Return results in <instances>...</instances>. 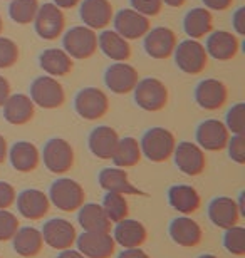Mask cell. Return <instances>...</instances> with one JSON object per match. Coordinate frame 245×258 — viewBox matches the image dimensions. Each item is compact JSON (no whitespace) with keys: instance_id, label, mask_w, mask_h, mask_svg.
Instances as JSON below:
<instances>
[{"instance_id":"6da1fadb","label":"cell","mask_w":245,"mask_h":258,"mask_svg":"<svg viewBox=\"0 0 245 258\" xmlns=\"http://www.w3.org/2000/svg\"><path fill=\"white\" fill-rule=\"evenodd\" d=\"M139 146H141L143 156L151 163H165L173 156L176 139L170 129L156 126L143 134Z\"/></svg>"},{"instance_id":"7a4b0ae2","label":"cell","mask_w":245,"mask_h":258,"mask_svg":"<svg viewBox=\"0 0 245 258\" xmlns=\"http://www.w3.org/2000/svg\"><path fill=\"white\" fill-rule=\"evenodd\" d=\"M51 205L66 213H74L86 203V191L76 179L61 178L51 184L49 189Z\"/></svg>"},{"instance_id":"3957f363","label":"cell","mask_w":245,"mask_h":258,"mask_svg":"<svg viewBox=\"0 0 245 258\" xmlns=\"http://www.w3.org/2000/svg\"><path fill=\"white\" fill-rule=\"evenodd\" d=\"M173 55L176 67L185 74H202L208 66V54L205 45L197 39H186L176 44Z\"/></svg>"},{"instance_id":"277c9868","label":"cell","mask_w":245,"mask_h":258,"mask_svg":"<svg viewBox=\"0 0 245 258\" xmlns=\"http://www.w3.org/2000/svg\"><path fill=\"white\" fill-rule=\"evenodd\" d=\"M133 92L138 107H141L143 111L158 112L165 109L166 104H168V87L165 86V82H161L156 77L139 79Z\"/></svg>"},{"instance_id":"5b68a950","label":"cell","mask_w":245,"mask_h":258,"mask_svg":"<svg viewBox=\"0 0 245 258\" xmlns=\"http://www.w3.org/2000/svg\"><path fill=\"white\" fill-rule=\"evenodd\" d=\"M62 45L72 59H89L97 52V34L86 25H76L64 34Z\"/></svg>"},{"instance_id":"8992f818","label":"cell","mask_w":245,"mask_h":258,"mask_svg":"<svg viewBox=\"0 0 245 258\" xmlns=\"http://www.w3.org/2000/svg\"><path fill=\"white\" fill-rule=\"evenodd\" d=\"M30 99L35 106L42 107V109H57V107L64 106L66 91L56 77L40 76L35 77L30 84Z\"/></svg>"},{"instance_id":"52a82bcc","label":"cell","mask_w":245,"mask_h":258,"mask_svg":"<svg viewBox=\"0 0 245 258\" xmlns=\"http://www.w3.org/2000/svg\"><path fill=\"white\" fill-rule=\"evenodd\" d=\"M74 109L82 119L97 121L108 114L109 97L99 87H84L74 97Z\"/></svg>"},{"instance_id":"ba28073f","label":"cell","mask_w":245,"mask_h":258,"mask_svg":"<svg viewBox=\"0 0 245 258\" xmlns=\"http://www.w3.org/2000/svg\"><path fill=\"white\" fill-rule=\"evenodd\" d=\"M40 159L44 166L54 174H64L74 166V149L62 138H52L44 144Z\"/></svg>"},{"instance_id":"9c48e42d","label":"cell","mask_w":245,"mask_h":258,"mask_svg":"<svg viewBox=\"0 0 245 258\" xmlns=\"http://www.w3.org/2000/svg\"><path fill=\"white\" fill-rule=\"evenodd\" d=\"M35 34L44 40H56L59 39L66 27V17L62 9L54 4L39 5V10L34 19Z\"/></svg>"},{"instance_id":"30bf717a","label":"cell","mask_w":245,"mask_h":258,"mask_svg":"<svg viewBox=\"0 0 245 258\" xmlns=\"http://www.w3.org/2000/svg\"><path fill=\"white\" fill-rule=\"evenodd\" d=\"M76 245L86 258H111L116 251V241L109 231H84L77 235Z\"/></svg>"},{"instance_id":"8fae6325","label":"cell","mask_w":245,"mask_h":258,"mask_svg":"<svg viewBox=\"0 0 245 258\" xmlns=\"http://www.w3.org/2000/svg\"><path fill=\"white\" fill-rule=\"evenodd\" d=\"M40 233H42L44 245H47L57 251L72 248V245L76 243L77 238L76 226L69 220L64 218H52L45 221Z\"/></svg>"},{"instance_id":"7c38bea8","label":"cell","mask_w":245,"mask_h":258,"mask_svg":"<svg viewBox=\"0 0 245 258\" xmlns=\"http://www.w3.org/2000/svg\"><path fill=\"white\" fill-rule=\"evenodd\" d=\"M175 164L186 176H198L207 168L205 151L197 143L181 141L175 146L173 151Z\"/></svg>"},{"instance_id":"4fadbf2b","label":"cell","mask_w":245,"mask_h":258,"mask_svg":"<svg viewBox=\"0 0 245 258\" xmlns=\"http://www.w3.org/2000/svg\"><path fill=\"white\" fill-rule=\"evenodd\" d=\"M139 81L138 71L131 64L114 62L104 72V84L111 92L118 96H124L133 92Z\"/></svg>"},{"instance_id":"5bb4252c","label":"cell","mask_w":245,"mask_h":258,"mask_svg":"<svg viewBox=\"0 0 245 258\" xmlns=\"http://www.w3.org/2000/svg\"><path fill=\"white\" fill-rule=\"evenodd\" d=\"M114 30L126 40L141 39L151 29L150 17L136 12L133 9H123L113 17Z\"/></svg>"},{"instance_id":"9a60e30c","label":"cell","mask_w":245,"mask_h":258,"mask_svg":"<svg viewBox=\"0 0 245 258\" xmlns=\"http://www.w3.org/2000/svg\"><path fill=\"white\" fill-rule=\"evenodd\" d=\"M228 139H230V133L225 122L218 119H207L197 127V144L203 151H222L227 148Z\"/></svg>"},{"instance_id":"2e32d148","label":"cell","mask_w":245,"mask_h":258,"mask_svg":"<svg viewBox=\"0 0 245 258\" xmlns=\"http://www.w3.org/2000/svg\"><path fill=\"white\" fill-rule=\"evenodd\" d=\"M178 44L176 34L170 27L150 29L144 35V50L151 59L163 60L173 55V50Z\"/></svg>"},{"instance_id":"e0dca14e","label":"cell","mask_w":245,"mask_h":258,"mask_svg":"<svg viewBox=\"0 0 245 258\" xmlns=\"http://www.w3.org/2000/svg\"><path fill=\"white\" fill-rule=\"evenodd\" d=\"M228 89L218 79H203L195 87V101L205 111H218L227 104Z\"/></svg>"},{"instance_id":"ac0fdd59","label":"cell","mask_w":245,"mask_h":258,"mask_svg":"<svg viewBox=\"0 0 245 258\" xmlns=\"http://www.w3.org/2000/svg\"><path fill=\"white\" fill-rule=\"evenodd\" d=\"M15 203H17L19 213L30 221L42 220L51 210L49 196L35 188L24 189L22 193H19L17 198H15Z\"/></svg>"},{"instance_id":"d6986e66","label":"cell","mask_w":245,"mask_h":258,"mask_svg":"<svg viewBox=\"0 0 245 258\" xmlns=\"http://www.w3.org/2000/svg\"><path fill=\"white\" fill-rule=\"evenodd\" d=\"M79 15L86 27L103 30L113 22L114 9L109 0H81Z\"/></svg>"},{"instance_id":"ffe728a7","label":"cell","mask_w":245,"mask_h":258,"mask_svg":"<svg viewBox=\"0 0 245 258\" xmlns=\"http://www.w3.org/2000/svg\"><path fill=\"white\" fill-rule=\"evenodd\" d=\"M240 210L237 201L228 196H217L208 205V218L217 228L227 230L238 225L240 221Z\"/></svg>"},{"instance_id":"44dd1931","label":"cell","mask_w":245,"mask_h":258,"mask_svg":"<svg viewBox=\"0 0 245 258\" xmlns=\"http://www.w3.org/2000/svg\"><path fill=\"white\" fill-rule=\"evenodd\" d=\"M207 54L208 57L217 60H232L240 50L238 35L228 32V30H215L207 35Z\"/></svg>"},{"instance_id":"7402d4cb","label":"cell","mask_w":245,"mask_h":258,"mask_svg":"<svg viewBox=\"0 0 245 258\" xmlns=\"http://www.w3.org/2000/svg\"><path fill=\"white\" fill-rule=\"evenodd\" d=\"M99 186H101L106 193H119V195H138V196H146V193L138 189L134 184L129 181L128 173L124 171V168H104L99 173Z\"/></svg>"},{"instance_id":"603a6c76","label":"cell","mask_w":245,"mask_h":258,"mask_svg":"<svg viewBox=\"0 0 245 258\" xmlns=\"http://www.w3.org/2000/svg\"><path fill=\"white\" fill-rule=\"evenodd\" d=\"M2 107H4L5 121L14 126L27 124V122L32 121V117L35 114V104L30 99V96L22 94V92L10 94Z\"/></svg>"},{"instance_id":"cb8c5ba5","label":"cell","mask_w":245,"mask_h":258,"mask_svg":"<svg viewBox=\"0 0 245 258\" xmlns=\"http://www.w3.org/2000/svg\"><path fill=\"white\" fill-rule=\"evenodd\" d=\"M170 236L176 245L183 246V248H193L200 245L202 241V228L193 218L190 216H178L170 223Z\"/></svg>"},{"instance_id":"d4e9b609","label":"cell","mask_w":245,"mask_h":258,"mask_svg":"<svg viewBox=\"0 0 245 258\" xmlns=\"http://www.w3.org/2000/svg\"><path fill=\"white\" fill-rule=\"evenodd\" d=\"M113 238L116 241V245L123 246V248H139L146 241L148 231L141 221L124 218L116 223Z\"/></svg>"},{"instance_id":"484cf974","label":"cell","mask_w":245,"mask_h":258,"mask_svg":"<svg viewBox=\"0 0 245 258\" xmlns=\"http://www.w3.org/2000/svg\"><path fill=\"white\" fill-rule=\"evenodd\" d=\"M10 164L19 173H32L40 164V153L37 146L30 141H17L9 149Z\"/></svg>"},{"instance_id":"4316f807","label":"cell","mask_w":245,"mask_h":258,"mask_svg":"<svg viewBox=\"0 0 245 258\" xmlns=\"http://www.w3.org/2000/svg\"><path fill=\"white\" fill-rule=\"evenodd\" d=\"M119 136L116 129L111 126H97L91 131L89 139H87V146L89 151L99 159H111L114 151H116Z\"/></svg>"},{"instance_id":"83f0119b","label":"cell","mask_w":245,"mask_h":258,"mask_svg":"<svg viewBox=\"0 0 245 258\" xmlns=\"http://www.w3.org/2000/svg\"><path fill=\"white\" fill-rule=\"evenodd\" d=\"M168 203L173 210L181 215H193L200 210V193L190 184H173L168 189Z\"/></svg>"},{"instance_id":"f1b7e54d","label":"cell","mask_w":245,"mask_h":258,"mask_svg":"<svg viewBox=\"0 0 245 258\" xmlns=\"http://www.w3.org/2000/svg\"><path fill=\"white\" fill-rule=\"evenodd\" d=\"M97 49L114 62H126L131 57L129 40L121 37L116 30H103L101 35H97Z\"/></svg>"},{"instance_id":"f546056e","label":"cell","mask_w":245,"mask_h":258,"mask_svg":"<svg viewBox=\"0 0 245 258\" xmlns=\"http://www.w3.org/2000/svg\"><path fill=\"white\" fill-rule=\"evenodd\" d=\"M39 66L47 76L64 77L71 74L74 67V59L64 49H45L39 55Z\"/></svg>"},{"instance_id":"4dcf8cb0","label":"cell","mask_w":245,"mask_h":258,"mask_svg":"<svg viewBox=\"0 0 245 258\" xmlns=\"http://www.w3.org/2000/svg\"><path fill=\"white\" fill-rule=\"evenodd\" d=\"M14 251L24 258H34L37 256L44 248V238L40 230L34 226H24L19 228L17 233L12 238Z\"/></svg>"},{"instance_id":"1f68e13d","label":"cell","mask_w":245,"mask_h":258,"mask_svg":"<svg viewBox=\"0 0 245 258\" xmlns=\"http://www.w3.org/2000/svg\"><path fill=\"white\" fill-rule=\"evenodd\" d=\"M183 29L185 34L190 39L200 40L207 37L213 30V15L205 7H195L190 12H186L183 19Z\"/></svg>"},{"instance_id":"d6a6232c","label":"cell","mask_w":245,"mask_h":258,"mask_svg":"<svg viewBox=\"0 0 245 258\" xmlns=\"http://www.w3.org/2000/svg\"><path fill=\"white\" fill-rule=\"evenodd\" d=\"M77 221L84 231H111V221L97 203H84L77 210Z\"/></svg>"},{"instance_id":"836d02e7","label":"cell","mask_w":245,"mask_h":258,"mask_svg":"<svg viewBox=\"0 0 245 258\" xmlns=\"http://www.w3.org/2000/svg\"><path fill=\"white\" fill-rule=\"evenodd\" d=\"M143 153H141V146H139V141L131 136L126 138H119L116 151L113 154V163L114 166L118 168H133L141 161Z\"/></svg>"},{"instance_id":"e575fe53","label":"cell","mask_w":245,"mask_h":258,"mask_svg":"<svg viewBox=\"0 0 245 258\" xmlns=\"http://www.w3.org/2000/svg\"><path fill=\"white\" fill-rule=\"evenodd\" d=\"M103 210L104 213L108 215V218L111 223H119L121 220L128 218L129 215V205H128V200L124 198V195H119V193H106L103 198Z\"/></svg>"},{"instance_id":"d590c367","label":"cell","mask_w":245,"mask_h":258,"mask_svg":"<svg viewBox=\"0 0 245 258\" xmlns=\"http://www.w3.org/2000/svg\"><path fill=\"white\" fill-rule=\"evenodd\" d=\"M37 10H39V0H10L9 5L10 19L20 25L32 24Z\"/></svg>"},{"instance_id":"8d00e7d4","label":"cell","mask_w":245,"mask_h":258,"mask_svg":"<svg viewBox=\"0 0 245 258\" xmlns=\"http://www.w3.org/2000/svg\"><path fill=\"white\" fill-rule=\"evenodd\" d=\"M223 246L228 253L235 256H243L245 255V228L243 226H232V228L225 230L223 235Z\"/></svg>"},{"instance_id":"74e56055","label":"cell","mask_w":245,"mask_h":258,"mask_svg":"<svg viewBox=\"0 0 245 258\" xmlns=\"http://www.w3.org/2000/svg\"><path fill=\"white\" fill-rule=\"evenodd\" d=\"M20 55L19 45L12 39L0 35V69H9L17 64Z\"/></svg>"},{"instance_id":"f35d334b","label":"cell","mask_w":245,"mask_h":258,"mask_svg":"<svg viewBox=\"0 0 245 258\" xmlns=\"http://www.w3.org/2000/svg\"><path fill=\"white\" fill-rule=\"evenodd\" d=\"M225 126L228 133L232 134H243L245 131V104L243 102H237L232 106L227 112Z\"/></svg>"},{"instance_id":"ab89813d","label":"cell","mask_w":245,"mask_h":258,"mask_svg":"<svg viewBox=\"0 0 245 258\" xmlns=\"http://www.w3.org/2000/svg\"><path fill=\"white\" fill-rule=\"evenodd\" d=\"M19 228L20 223L17 216L9 210H0V241L12 240Z\"/></svg>"},{"instance_id":"60d3db41","label":"cell","mask_w":245,"mask_h":258,"mask_svg":"<svg viewBox=\"0 0 245 258\" xmlns=\"http://www.w3.org/2000/svg\"><path fill=\"white\" fill-rule=\"evenodd\" d=\"M228 156L237 164H245V139L243 134H232L227 143Z\"/></svg>"},{"instance_id":"b9f144b4","label":"cell","mask_w":245,"mask_h":258,"mask_svg":"<svg viewBox=\"0 0 245 258\" xmlns=\"http://www.w3.org/2000/svg\"><path fill=\"white\" fill-rule=\"evenodd\" d=\"M129 2H131L133 10L146 15V17H155L163 9V2L161 0H129Z\"/></svg>"},{"instance_id":"7bdbcfd3","label":"cell","mask_w":245,"mask_h":258,"mask_svg":"<svg viewBox=\"0 0 245 258\" xmlns=\"http://www.w3.org/2000/svg\"><path fill=\"white\" fill-rule=\"evenodd\" d=\"M17 193L15 188L7 181H0V210H9L15 203Z\"/></svg>"},{"instance_id":"ee69618b","label":"cell","mask_w":245,"mask_h":258,"mask_svg":"<svg viewBox=\"0 0 245 258\" xmlns=\"http://www.w3.org/2000/svg\"><path fill=\"white\" fill-rule=\"evenodd\" d=\"M232 25L238 37L245 35V7L235 10V14H233V17H232Z\"/></svg>"},{"instance_id":"f6af8a7d","label":"cell","mask_w":245,"mask_h":258,"mask_svg":"<svg viewBox=\"0 0 245 258\" xmlns=\"http://www.w3.org/2000/svg\"><path fill=\"white\" fill-rule=\"evenodd\" d=\"M205 9L208 10H217V12H225L233 5L235 0H202Z\"/></svg>"},{"instance_id":"bcb514c9","label":"cell","mask_w":245,"mask_h":258,"mask_svg":"<svg viewBox=\"0 0 245 258\" xmlns=\"http://www.w3.org/2000/svg\"><path fill=\"white\" fill-rule=\"evenodd\" d=\"M10 94H12V87H10V82L5 79L4 76H0V107L5 104V101L9 99Z\"/></svg>"},{"instance_id":"7dc6e473","label":"cell","mask_w":245,"mask_h":258,"mask_svg":"<svg viewBox=\"0 0 245 258\" xmlns=\"http://www.w3.org/2000/svg\"><path fill=\"white\" fill-rule=\"evenodd\" d=\"M118 258H150V255L139 246V248H124Z\"/></svg>"},{"instance_id":"c3c4849f","label":"cell","mask_w":245,"mask_h":258,"mask_svg":"<svg viewBox=\"0 0 245 258\" xmlns=\"http://www.w3.org/2000/svg\"><path fill=\"white\" fill-rule=\"evenodd\" d=\"M7 156H9V144H7V139H5L2 134H0V164L7 161Z\"/></svg>"},{"instance_id":"681fc988","label":"cell","mask_w":245,"mask_h":258,"mask_svg":"<svg viewBox=\"0 0 245 258\" xmlns=\"http://www.w3.org/2000/svg\"><path fill=\"white\" fill-rule=\"evenodd\" d=\"M52 4L57 5L59 9H74L81 4V0H54Z\"/></svg>"},{"instance_id":"f907efd6","label":"cell","mask_w":245,"mask_h":258,"mask_svg":"<svg viewBox=\"0 0 245 258\" xmlns=\"http://www.w3.org/2000/svg\"><path fill=\"white\" fill-rule=\"evenodd\" d=\"M57 258H86L84 255L81 253L79 250H72V248H67V250H62Z\"/></svg>"},{"instance_id":"816d5d0a","label":"cell","mask_w":245,"mask_h":258,"mask_svg":"<svg viewBox=\"0 0 245 258\" xmlns=\"http://www.w3.org/2000/svg\"><path fill=\"white\" fill-rule=\"evenodd\" d=\"M165 5H168V7H173V9H178L181 5H185L186 0H161Z\"/></svg>"},{"instance_id":"f5cc1de1","label":"cell","mask_w":245,"mask_h":258,"mask_svg":"<svg viewBox=\"0 0 245 258\" xmlns=\"http://www.w3.org/2000/svg\"><path fill=\"white\" fill-rule=\"evenodd\" d=\"M198 258H218V256H215V255H212V253H205V255H200Z\"/></svg>"},{"instance_id":"db71d44e","label":"cell","mask_w":245,"mask_h":258,"mask_svg":"<svg viewBox=\"0 0 245 258\" xmlns=\"http://www.w3.org/2000/svg\"><path fill=\"white\" fill-rule=\"evenodd\" d=\"M2 32H4V20L0 17V35H2Z\"/></svg>"}]
</instances>
